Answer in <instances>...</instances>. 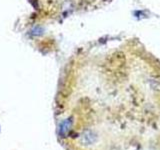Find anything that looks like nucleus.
<instances>
[{
	"mask_svg": "<svg viewBox=\"0 0 160 150\" xmlns=\"http://www.w3.org/2000/svg\"><path fill=\"white\" fill-rule=\"evenodd\" d=\"M54 118L66 150H132L160 122V60L136 38L78 48L60 75Z\"/></svg>",
	"mask_w": 160,
	"mask_h": 150,
	"instance_id": "f257e3e1",
	"label": "nucleus"
},
{
	"mask_svg": "<svg viewBox=\"0 0 160 150\" xmlns=\"http://www.w3.org/2000/svg\"><path fill=\"white\" fill-rule=\"evenodd\" d=\"M112 0H28L39 21L60 22L74 14L102 8Z\"/></svg>",
	"mask_w": 160,
	"mask_h": 150,
	"instance_id": "f03ea898",
	"label": "nucleus"
},
{
	"mask_svg": "<svg viewBox=\"0 0 160 150\" xmlns=\"http://www.w3.org/2000/svg\"><path fill=\"white\" fill-rule=\"evenodd\" d=\"M152 144H153L151 146L152 150H160V133L156 135V137H155Z\"/></svg>",
	"mask_w": 160,
	"mask_h": 150,
	"instance_id": "7ed1b4c3",
	"label": "nucleus"
}]
</instances>
